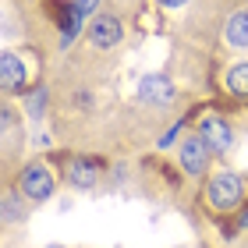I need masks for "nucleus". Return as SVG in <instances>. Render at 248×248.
Instances as JSON below:
<instances>
[{
    "label": "nucleus",
    "instance_id": "1",
    "mask_svg": "<svg viewBox=\"0 0 248 248\" xmlns=\"http://www.w3.org/2000/svg\"><path fill=\"white\" fill-rule=\"evenodd\" d=\"M206 199H209L213 209H234V206L241 202V177L234 174V170L213 174V181H209V188H206Z\"/></svg>",
    "mask_w": 248,
    "mask_h": 248
},
{
    "label": "nucleus",
    "instance_id": "2",
    "mask_svg": "<svg viewBox=\"0 0 248 248\" xmlns=\"http://www.w3.org/2000/svg\"><path fill=\"white\" fill-rule=\"evenodd\" d=\"M18 185L25 191V199H36V202L53 195V174H50V167H43V163H29L25 170H21Z\"/></svg>",
    "mask_w": 248,
    "mask_h": 248
},
{
    "label": "nucleus",
    "instance_id": "3",
    "mask_svg": "<svg viewBox=\"0 0 248 248\" xmlns=\"http://www.w3.org/2000/svg\"><path fill=\"white\" fill-rule=\"evenodd\" d=\"M181 167H185V174L191 177H199V174H206V163H209V145L199 139V135H191V139L181 142Z\"/></svg>",
    "mask_w": 248,
    "mask_h": 248
},
{
    "label": "nucleus",
    "instance_id": "4",
    "mask_svg": "<svg viewBox=\"0 0 248 248\" xmlns=\"http://www.w3.org/2000/svg\"><path fill=\"white\" fill-rule=\"evenodd\" d=\"M89 39H93V46L99 50H110L121 43V21L114 15H99L93 25H89Z\"/></svg>",
    "mask_w": 248,
    "mask_h": 248
},
{
    "label": "nucleus",
    "instance_id": "5",
    "mask_svg": "<svg viewBox=\"0 0 248 248\" xmlns=\"http://www.w3.org/2000/svg\"><path fill=\"white\" fill-rule=\"evenodd\" d=\"M199 139L209 145V153H223L231 145V124L227 121H220V117H206L202 121V128H199Z\"/></svg>",
    "mask_w": 248,
    "mask_h": 248
},
{
    "label": "nucleus",
    "instance_id": "6",
    "mask_svg": "<svg viewBox=\"0 0 248 248\" xmlns=\"http://www.w3.org/2000/svg\"><path fill=\"white\" fill-rule=\"evenodd\" d=\"M139 99L163 107V103H170V99H174V85L167 82L163 75H145L142 82H139Z\"/></svg>",
    "mask_w": 248,
    "mask_h": 248
},
{
    "label": "nucleus",
    "instance_id": "7",
    "mask_svg": "<svg viewBox=\"0 0 248 248\" xmlns=\"http://www.w3.org/2000/svg\"><path fill=\"white\" fill-rule=\"evenodd\" d=\"M25 64H21L18 53H4L0 57V82H4V89H21L25 85Z\"/></svg>",
    "mask_w": 248,
    "mask_h": 248
},
{
    "label": "nucleus",
    "instance_id": "8",
    "mask_svg": "<svg viewBox=\"0 0 248 248\" xmlns=\"http://www.w3.org/2000/svg\"><path fill=\"white\" fill-rule=\"evenodd\" d=\"M227 43L231 46H248V11H238V15H231L227 21Z\"/></svg>",
    "mask_w": 248,
    "mask_h": 248
},
{
    "label": "nucleus",
    "instance_id": "9",
    "mask_svg": "<svg viewBox=\"0 0 248 248\" xmlns=\"http://www.w3.org/2000/svg\"><path fill=\"white\" fill-rule=\"evenodd\" d=\"M227 89H231L234 96L248 99V64H234V67H231V75H227Z\"/></svg>",
    "mask_w": 248,
    "mask_h": 248
},
{
    "label": "nucleus",
    "instance_id": "10",
    "mask_svg": "<svg viewBox=\"0 0 248 248\" xmlns=\"http://www.w3.org/2000/svg\"><path fill=\"white\" fill-rule=\"evenodd\" d=\"M67 174H71L75 185H93V181H96V167H93V163H82V160H71V163H67Z\"/></svg>",
    "mask_w": 248,
    "mask_h": 248
},
{
    "label": "nucleus",
    "instance_id": "11",
    "mask_svg": "<svg viewBox=\"0 0 248 248\" xmlns=\"http://www.w3.org/2000/svg\"><path fill=\"white\" fill-rule=\"evenodd\" d=\"M43 103H46V93H43V89H36V93H32V103H29L32 117H39V114H43Z\"/></svg>",
    "mask_w": 248,
    "mask_h": 248
},
{
    "label": "nucleus",
    "instance_id": "12",
    "mask_svg": "<svg viewBox=\"0 0 248 248\" xmlns=\"http://www.w3.org/2000/svg\"><path fill=\"white\" fill-rule=\"evenodd\" d=\"M96 4H99V0H78V4H75V11H78V15H93V11H96Z\"/></svg>",
    "mask_w": 248,
    "mask_h": 248
},
{
    "label": "nucleus",
    "instance_id": "13",
    "mask_svg": "<svg viewBox=\"0 0 248 248\" xmlns=\"http://www.w3.org/2000/svg\"><path fill=\"white\" fill-rule=\"evenodd\" d=\"M163 7H181V4H188V0H160Z\"/></svg>",
    "mask_w": 248,
    "mask_h": 248
},
{
    "label": "nucleus",
    "instance_id": "14",
    "mask_svg": "<svg viewBox=\"0 0 248 248\" xmlns=\"http://www.w3.org/2000/svg\"><path fill=\"white\" fill-rule=\"evenodd\" d=\"M241 227H248V213H245V217H241Z\"/></svg>",
    "mask_w": 248,
    "mask_h": 248
},
{
    "label": "nucleus",
    "instance_id": "15",
    "mask_svg": "<svg viewBox=\"0 0 248 248\" xmlns=\"http://www.w3.org/2000/svg\"><path fill=\"white\" fill-rule=\"evenodd\" d=\"M53 248H57V245H53Z\"/></svg>",
    "mask_w": 248,
    "mask_h": 248
}]
</instances>
